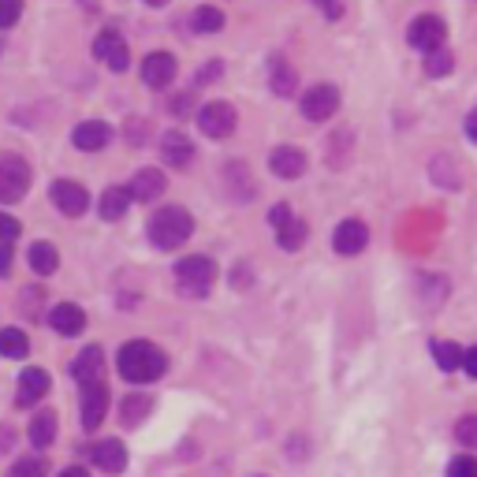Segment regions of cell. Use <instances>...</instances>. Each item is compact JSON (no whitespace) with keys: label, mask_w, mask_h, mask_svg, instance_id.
<instances>
[{"label":"cell","mask_w":477,"mask_h":477,"mask_svg":"<svg viewBox=\"0 0 477 477\" xmlns=\"http://www.w3.org/2000/svg\"><path fill=\"white\" fill-rule=\"evenodd\" d=\"M164 187H168L164 172H157V168H142V172H135V180H131L128 194L138 198V202H154V198L164 194Z\"/></svg>","instance_id":"20"},{"label":"cell","mask_w":477,"mask_h":477,"mask_svg":"<svg viewBox=\"0 0 477 477\" xmlns=\"http://www.w3.org/2000/svg\"><path fill=\"white\" fill-rule=\"evenodd\" d=\"M60 477H90V473H86V470H83V466H67V470H64V473H60Z\"/></svg>","instance_id":"39"},{"label":"cell","mask_w":477,"mask_h":477,"mask_svg":"<svg viewBox=\"0 0 477 477\" xmlns=\"http://www.w3.org/2000/svg\"><path fill=\"white\" fill-rule=\"evenodd\" d=\"M53 388V381H49V373L45 369H22V376H19V392H15V403L19 407H34V403H41L45 399V392Z\"/></svg>","instance_id":"13"},{"label":"cell","mask_w":477,"mask_h":477,"mask_svg":"<svg viewBox=\"0 0 477 477\" xmlns=\"http://www.w3.org/2000/svg\"><path fill=\"white\" fill-rule=\"evenodd\" d=\"M57 440V414L53 411H38L31 418V444L34 447H49Z\"/></svg>","instance_id":"23"},{"label":"cell","mask_w":477,"mask_h":477,"mask_svg":"<svg viewBox=\"0 0 477 477\" xmlns=\"http://www.w3.org/2000/svg\"><path fill=\"white\" fill-rule=\"evenodd\" d=\"M459 369H466L473 381H477V347H470V350H463V366Z\"/></svg>","instance_id":"36"},{"label":"cell","mask_w":477,"mask_h":477,"mask_svg":"<svg viewBox=\"0 0 477 477\" xmlns=\"http://www.w3.org/2000/svg\"><path fill=\"white\" fill-rule=\"evenodd\" d=\"M269 90H276L280 97H295V90H298V75L291 71V64L284 57L269 60Z\"/></svg>","instance_id":"22"},{"label":"cell","mask_w":477,"mask_h":477,"mask_svg":"<svg viewBox=\"0 0 477 477\" xmlns=\"http://www.w3.org/2000/svg\"><path fill=\"white\" fill-rule=\"evenodd\" d=\"M455 437H459V444H463V447H477V414H466V418H459V425H455Z\"/></svg>","instance_id":"32"},{"label":"cell","mask_w":477,"mask_h":477,"mask_svg":"<svg viewBox=\"0 0 477 477\" xmlns=\"http://www.w3.org/2000/svg\"><path fill=\"white\" fill-rule=\"evenodd\" d=\"M194 232V220L183 206H164L149 220V239H154L157 250H180Z\"/></svg>","instance_id":"2"},{"label":"cell","mask_w":477,"mask_h":477,"mask_svg":"<svg viewBox=\"0 0 477 477\" xmlns=\"http://www.w3.org/2000/svg\"><path fill=\"white\" fill-rule=\"evenodd\" d=\"M71 376H75L79 384H97V381H105V350H102V347H86L83 355L75 358Z\"/></svg>","instance_id":"14"},{"label":"cell","mask_w":477,"mask_h":477,"mask_svg":"<svg viewBox=\"0 0 477 477\" xmlns=\"http://www.w3.org/2000/svg\"><path fill=\"white\" fill-rule=\"evenodd\" d=\"M451 67H455V60H451L447 49H433V53H425V71H429L433 79H444V75H451Z\"/></svg>","instance_id":"30"},{"label":"cell","mask_w":477,"mask_h":477,"mask_svg":"<svg viewBox=\"0 0 477 477\" xmlns=\"http://www.w3.org/2000/svg\"><path fill=\"white\" fill-rule=\"evenodd\" d=\"M90 459H93L97 470H105V473H123L128 470V447H123L119 440H102V444L90 447Z\"/></svg>","instance_id":"15"},{"label":"cell","mask_w":477,"mask_h":477,"mask_svg":"<svg viewBox=\"0 0 477 477\" xmlns=\"http://www.w3.org/2000/svg\"><path fill=\"white\" fill-rule=\"evenodd\" d=\"M27 350H31V340L22 329H4L0 332V355L4 358H27Z\"/></svg>","instance_id":"27"},{"label":"cell","mask_w":477,"mask_h":477,"mask_svg":"<svg viewBox=\"0 0 477 477\" xmlns=\"http://www.w3.org/2000/svg\"><path fill=\"white\" fill-rule=\"evenodd\" d=\"M27 190H31V168H27V161L4 154V157H0V206L19 202Z\"/></svg>","instance_id":"4"},{"label":"cell","mask_w":477,"mask_h":477,"mask_svg":"<svg viewBox=\"0 0 477 477\" xmlns=\"http://www.w3.org/2000/svg\"><path fill=\"white\" fill-rule=\"evenodd\" d=\"M19 15H22V0H0V31L15 27Z\"/></svg>","instance_id":"33"},{"label":"cell","mask_w":477,"mask_h":477,"mask_svg":"<svg viewBox=\"0 0 477 477\" xmlns=\"http://www.w3.org/2000/svg\"><path fill=\"white\" fill-rule=\"evenodd\" d=\"M466 138H470V142H477V109L466 116Z\"/></svg>","instance_id":"38"},{"label":"cell","mask_w":477,"mask_h":477,"mask_svg":"<svg viewBox=\"0 0 477 477\" xmlns=\"http://www.w3.org/2000/svg\"><path fill=\"white\" fill-rule=\"evenodd\" d=\"M19 232H22V224L15 216H8V213H0V243H15Z\"/></svg>","instance_id":"35"},{"label":"cell","mask_w":477,"mask_h":477,"mask_svg":"<svg viewBox=\"0 0 477 477\" xmlns=\"http://www.w3.org/2000/svg\"><path fill=\"white\" fill-rule=\"evenodd\" d=\"M53 206L64 216H83L86 206H90V194H86V187H79L75 180H57L53 183Z\"/></svg>","instance_id":"10"},{"label":"cell","mask_w":477,"mask_h":477,"mask_svg":"<svg viewBox=\"0 0 477 477\" xmlns=\"http://www.w3.org/2000/svg\"><path fill=\"white\" fill-rule=\"evenodd\" d=\"M433 355H437V366H440L444 373H451V369L463 366V347H459V343H437Z\"/></svg>","instance_id":"29"},{"label":"cell","mask_w":477,"mask_h":477,"mask_svg":"<svg viewBox=\"0 0 477 477\" xmlns=\"http://www.w3.org/2000/svg\"><path fill=\"white\" fill-rule=\"evenodd\" d=\"M45 470H49V463L34 455V459H19L8 477H45Z\"/></svg>","instance_id":"31"},{"label":"cell","mask_w":477,"mask_h":477,"mask_svg":"<svg viewBox=\"0 0 477 477\" xmlns=\"http://www.w3.org/2000/svg\"><path fill=\"white\" fill-rule=\"evenodd\" d=\"M161 157H164V164H172V168H187V164L194 161V142H190L183 131H168V135L161 138Z\"/></svg>","instance_id":"19"},{"label":"cell","mask_w":477,"mask_h":477,"mask_svg":"<svg viewBox=\"0 0 477 477\" xmlns=\"http://www.w3.org/2000/svg\"><path fill=\"white\" fill-rule=\"evenodd\" d=\"M71 142H75V149H83V154H97V149H105L112 142V128L105 119H86L71 131Z\"/></svg>","instance_id":"11"},{"label":"cell","mask_w":477,"mask_h":477,"mask_svg":"<svg viewBox=\"0 0 477 477\" xmlns=\"http://www.w3.org/2000/svg\"><path fill=\"white\" fill-rule=\"evenodd\" d=\"M239 123V112L228 102H209L198 109V128H202L206 138H228Z\"/></svg>","instance_id":"5"},{"label":"cell","mask_w":477,"mask_h":477,"mask_svg":"<svg viewBox=\"0 0 477 477\" xmlns=\"http://www.w3.org/2000/svg\"><path fill=\"white\" fill-rule=\"evenodd\" d=\"M269 224L276 228V239H280L284 250H298V246L306 243V235H310L306 220H298V216L291 213V206H272V209H269Z\"/></svg>","instance_id":"6"},{"label":"cell","mask_w":477,"mask_h":477,"mask_svg":"<svg viewBox=\"0 0 477 477\" xmlns=\"http://www.w3.org/2000/svg\"><path fill=\"white\" fill-rule=\"evenodd\" d=\"M366 243H369V228L362 220H343L340 228H336V235H332V246L340 250V254H362L366 250Z\"/></svg>","instance_id":"16"},{"label":"cell","mask_w":477,"mask_h":477,"mask_svg":"<svg viewBox=\"0 0 477 477\" xmlns=\"http://www.w3.org/2000/svg\"><path fill=\"white\" fill-rule=\"evenodd\" d=\"M444 38H447V27H444V19H437V15H418L411 22V31H407V41L414 49H421V53L444 49Z\"/></svg>","instance_id":"8"},{"label":"cell","mask_w":477,"mask_h":477,"mask_svg":"<svg viewBox=\"0 0 477 477\" xmlns=\"http://www.w3.org/2000/svg\"><path fill=\"white\" fill-rule=\"evenodd\" d=\"M213 284H216V265L209 258L194 254V258H183L175 265V287H180L187 298H206Z\"/></svg>","instance_id":"3"},{"label":"cell","mask_w":477,"mask_h":477,"mask_svg":"<svg viewBox=\"0 0 477 477\" xmlns=\"http://www.w3.org/2000/svg\"><path fill=\"white\" fill-rule=\"evenodd\" d=\"M93 57L102 60L105 67H112V71H128V64H131L128 41L119 38V31H102V34H97V41H93Z\"/></svg>","instance_id":"9"},{"label":"cell","mask_w":477,"mask_h":477,"mask_svg":"<svg viewBox=\"0 0 477 477\" xmlns=\"http://www.w3.org/2000/svg\"><path fill=\"white\" fill-rule=\"evenodd\" d=\"M269 168L280 175V180H298V175L306 172V154H303V149H295V146H280V149H272Z\"/></svg>","instance_id":"18"},{"label":"cell","mask_w":477,"mask_h":477,"mask_svg":"<svg viewBox=\"0 0 477 477\" xmlns=\"http://www.w3.org/2000/svg\"><path fill=\"white\" fill-rule=\"evenodd\" d=\"M146 4H149V8H161V4H168V0H146Z\"/></svg>","instance_id":"40"},{"label":"cell","mask_w":477,"mask_h":477,"mask_svg":"<svg viewBox=\"0 0 477 477\" xmlns=\"http://www.w3.org/2000/svg\"><path fill=\"white\" fill-rule=\"evenodd\" d=\"M128 209H131V194H128V187H109V190L102 194V216H105V220H119Z\"/></svg>","instance_id":"25"},{"label":"cell","mask_w":477,"mask_h":477,"mask_svg":"<svg viewBox=\"0 0 477 477\" xmlns=\"http://www.w3.org/2000/svg\"><path fill=\"white\" fill-rule=\"evenodd\" d=\"M31 269L38 276H53L60 269V254H57V246H49V243H34L31 246Z\"/></svg>","instance_id":"26"},{"label":"cell","mask_w":477,"mask_h":477,"mask_svg":"<svg viewBox=\"0 0 477 477\" xmlns=\"http://www.w3.org/2000/svg\"><path fill=\"white\" fill-rule=\"evenodd\" d=\"M317 8H321L324 15H332V19L343 12V8H340V0H317Z\"/></svg>","instance_id":"37"},{"label":"cell","mask_w":477,"mask_h":477,"mask_svg":"<svg viewBox=\"0 0 477 477\" xmlns=\"http://www.w3.org/2000/svg\"><path fill=\"white\" fill-rule=\"evenodd\" d=\"M142 79H146V86L164 90L175 79V57L172 53H149L142 60Z\"/></svg>","instance_id":"17"},{"label":"cell","mask_w":477,"mask_h":477,"mask_svg":"<svg viewBox=\"0 0 477 477\" xmlns=\"http://www.w3.org/2000/svg\"><path fill=\"white\" fill-rule=\"evenodd\" d=\"M105 414H109V388H105V381L83 384V425L93 433L97 425L105 421Z\"/></svg>","instance_id":"12"},{"label":"cell","mask_w":477,"mask_h":477,"mask_svg":"<svg viewBox=\"0 0 477 477\" xmlns=\"http://www.w3.org/2000/svg\"><path fill=\"white\" fill-rule=\"evenodd\" d=\"M303 116L310 119V123H324V119H332L336 116V109H340V90L336 86H310L306 93H303Z\"/></svg>","instance_id":"7"},{"label":"cell","mask_w":477,"mask_h":477,"mask_svg":"<svg viewBox=\"0 0 477 477\" xmlns=\"http://www.w3.org/2000/svg\"><path fill=\"white\" fill-rule=\"evenodd\" d=\"M119 376L123 381H131V384H149V381H157V376L168 369V358H164V350L154 347L149 340H131V343H123L119 347Z\"/></svg>","instance_id":"1"},{"label":"cell","mask_w":477,"mask_h":477,"mask_svg":"<svg viewBox=\"0 0 477 477\" xmlns=\"http://www.w3.org/2000/svg\"><path fill=\"white\" fill-rule=\"evenodd\" d=\"M49 324H53L60 336H79L86 329V314L75 303H60V306H53V314H49Z\"/></svg>","instance_id":"21"},{"label":"cell","mask_w":477,"mask_h":477,"mask_svg":"<svg viewBox=\"0 0 477 477\" xmlns=\"http://www.w3.org/2000/svg\"><path fill=\"white\" fill-rule=\"evenodd\" d=\"M190 22H194V31H198V34H220V31H224V12L206 4V8H198V12H194Z\"/></svg>","instance_id":"28"},{"label":"cell","mask_w":477,"mask_h":477,"mask_svg":"<svg viewBox=\"0 0 477 477\" xmlns=\"http://www.w3.org/2000/svg\"><path fill=\"white\" fill-rule=\"evenodd\" d=\"M149 411H154V399L142 395V392L128 395V399L119 403V418H123V425H142V418H149Z\"/></svg>","instance_id":"24"},{"label":"cell","mask_w":477,"mask_h":477,"mask_svg":"<svg viewBox=\"0 0 477 477\" xmlns=\"http://www.w3.org/2000/svg\"><path fill=\"white\" fill-rule=\"evenodd\" d=\"M447 477H477V459H473V455H459V459H451Z\"/></svg>","instance_id":"34"}]
</instances>
